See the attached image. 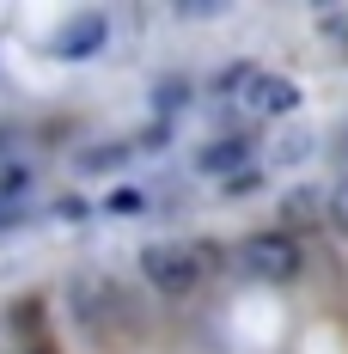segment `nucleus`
<instances>
[{"label":"nucleus","instance_id":"1","mask_svg":"<svg viewBox=\"0 0 348 354\" xmlns=\"http://www.w3.org/2000/svg\"><path fill=\"white\" fill-rule=\"evenodd\" d=\"M214 269V250L208 245H147L140 250V275L153 281V293H190Z\"/></svg>","mask_w":348,"mask_h":354},{"label":"nucleus","instance_id":"2","mask_svg":"<svg viewBox=\"0 0 348 354\" xmlns=\"http://www.w3.org/2000/svg\"><path fill=\"white\" fill-rule=\"evenodd\" d=\"M226 86H232V92H244L239 104L250 110V116H287V110L300 104V86H293V80H281V73L239 68V73H226Z\"/></svg>","mask_w":348,"mask_h":354},{"label":"nucleus","instance_id":"3","mask_svg":"<svg viewBox=\"0 0 348 354\" xmlns=\"http://www.w3.org/2000/svg\"><path fill=\"white\" fill-rule=\"evenodd\" d=\"M244 269L257 275V281H287V275H300V245L287 239V232H257V239H244Z\"/></svg>","mask_w":348,"mask_h":354},{"label":"nucleus","instance_id":"4","mask_svg":"<svg viewBox=\"0 0 348 354\" xmlns=\"http://www.w3.org/2000/svg\"><path fill=\"white\" fill-rule=\"evenodd\" d=\"M104 37H110V25H104V12H80L68 31L55 37V49L68 55V62H80V55H92V49H104Z\"/></svg>","mask_w":348,"mask_h":354},{"label":"nucleus","instance_id":"5","mask_svg":"<svg viewBox=\"0 0 348 354\" xmlns=\"http://www.w3.org/2000/svg\"><path fill=\"white\" fill-rule=\"evenodd\" d=\"M196 165H202V171H214V177H239L244 165H250V147H244V141H214V147H202V153H196Z\"/></svg>","mask_w":348,"mask_h":354},{"label":"nucleus","instance_id":"6","mask_svg":"<svg viewBox=\"0 0 348 354\" xmlns=\"http://www.w3.org/2000/svg\"><path fill=\"white\" fill-rule=\"evenodd\" d=\"M287 220H300V226L318 220V189H293V196H287Z\"/></svg>","mask_w":348,"mask_h":354},{"label":"nucleus","instance_id":"7","mask_svg":"<svg viewBox=\"0 0 348 354\" xmlns=\"http://www.w3.org/2000/svg\"><path fill=\"white\" fill-rule=\"evenodd\" d=\"M330 214H336V220H342V226H348V183H342V189H336V196H330Z\"/></svg>","mask_w":348,"mask_h":354}]
</instances>
